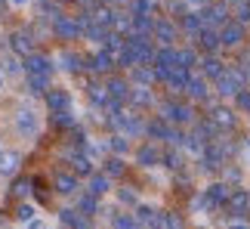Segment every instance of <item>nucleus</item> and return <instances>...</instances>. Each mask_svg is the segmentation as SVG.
Wrapping results in <instances>:
<instances>
[{
    "instance_id": "nucleus-28",
    "label": "nucleus",
    "mask_w": 250,
    "mask_h": 229,
    "mask_svg": "<svg viewBox=\"0 0 250 229\" xmlns=\"http://www.w3.org/2000/svg\"><path fill=\"white\" fill-rule=\"evenodd\" d=\"M232 229H247V226H232Z\"/></svg>"
},
{
    "instance_id": "nucleus-9",
    "label": "nucleus",
    "mask_w": 250,
    "mask_h": 229,
    "mask_svg": "<svg viewBox=\"0 0 250 229\" xmlns=\"http://www.w3.org/2000/svg\"><path fill=\"white\" fill-rule=\"evenodd\" d=\"M238 84H241L238 71H223V74H219V90H223V93H235Z\"/></svg>"
},
{
    "instance_id": "nucleus-2",
    "label": "nucleus",
    "mask_w": 250,
    "mask_h": 229,
    "mask_svg": "<svg viewBox=\"0 0 250 229\" xmlns=\"http://www.w3.org/2000/svg\"><path fill=\"white\" fill-rule=\"evenodd\" d=\"M28 74H41V78H50L53 74V62L46 59V56H37V53H31L28 56Z\"/></svg>"
},
{
    "instance_id": "nucleus-3",
    "label": "nucleus",
    "mask_w": 250,
    "mask_h": 229,
    "mask_svg": "<svg viewBox=\"0 0 250 229\" xmlns=\"http://www.w3.org/2000/svg\"><path fill=\"white\" fill-rule=\"evenodd\" d=\"M56 34L59 37H65V41H71V37H78L81 34V25L74 22V19H56Z\"/></svg>"
},
{
    "instance_id": "nucleus-26",
    "label": "nucleus",
    "mask_w": 250,
    "mask_h": 229,
    "mask_svg": "<svg viewBox=\"0 0 250 229\" xmlns=\"http://www.w3.org/2000/svg\"><path fill=\"white\" fill-rule=\"evenodd\" d=\"M3 87H6V74L0 71V90H3Z\"/></svg>"
},
{
    "instance_id": "nucleus-5",
    "label": "nucleus",
    "mask_w": 250,
    "mask_h": 229,
    "mask_svg": "<svg viewBox=\"0 0 250 229\" xmlns=\"http://www.w3.org/2000/svg\"><path fill=\"white\" fill-rule=\"evenodd\" d=\"M46 102H50V109L65 112V109H68V93H65V90H46Z\"/></svg>"
},
{
    "instance_id": "nucleus-13",
    "label": "nucleus",
    "mask_w": 250,
    "mask_h": 229,
    "mask_svg": "<svg viewBox=\"0 0 250 229\" xmlns=\"http://www.w3.org/2000/svg\"><path fill=\"white\" fill-rule=\"evenodd\" d=\"M46 84H50V78H41V74H28V87H31V93H46Z\"/></svg>"
},
{
    "instance_id": "nucleus-1",
    "label": "nucleus",
    "mask_w": 250,
    "mask_h": 229,
    "mask_svg": "<svg viewBox=\"0 0 250 229\" xmlns=\"http://www.w3.org/2000/svg\"><path fill=\"white\" fill-rule=\"evenodd\" d=\"M16 130H19V137L34 139L37 130H41V114H37L31 106H19V112H16Z\"/></svg>"
},
{
    "instance_id": "nucleus-18",
    "label": "nucleus",
    "mask_w": 250,
    "mask_h": 229,
    "mask_svg": "<svg viewBox=\"0 0 250 229\" xmlns=\"http://www.w3.org/2000/svg\"><path fill=\"white\" fill-rule=\"evenodd\" d=\"M78 207H81V211H83V214H93V211H96V207H99V205H96V195H83V198H81V202H78Z\"/></svg>"
},
{
    "instance_id": "nucleus-7",
    "label": "nucleus",
    "mask_w": 250,
    "mask_h": 229,
    "mask_svg": "<svg viewBox=\"0 0 250 229\" xmlns=\"http://www.w3.org/2000/svg\"><path fill=\"white\" fill-rule=\"evenodd\" d=\"M62 223L68 226V229H90L86 217H81L78 211H62Z\"/></svg>"
},
{
    "instance_id": "nucleus-23",
    "label": "nucleus",
    "mask_w": 250,
    "mask_h": 229,
    "mask_svg": "<svg viewBox=\"0 0 250 229\" xmlns=\"http://www.w3.org/2000/svg\"><path fill=\"white\" fill-rule=\"evenodd\" d=\"M74 170H78V174H90V161H86V158H74Z\"/></svg>"
},
{
    "instance_id": "nucleus-20",
    "label": "nucleus",
    "mask_w": 250,
    "mask_h": 229,
    "mask_svg": "<svg viewBox=\"0 0 250 229\" xmlns=\"http://www.w3.org/2000/svg\"><path fill=\"white\" fill-rule=\"evenodd\" d=\"M19 220H22V223H28V220H34V207L31 205H19Z\"/></svg>"
},
{
    "instance_id": "nucleus-17",
    "label": "nucleus",
    "mask_w": 250,
    "mask_h": 229,
    "mask_svg": "<svg viewBox=\"0 0 250 229\" xmlns=\"http://www.w3.org/2000/svg\"><path fill=\"white\" fill-rule=\"evenodd\" d=\"M108 96L124 99V96H127V84H124V81H111V84H108Z\"/></svg>"
},
{
    "instance_id": "nucleus-4",
    "label": "nucleus",
    "mask_w": 250,
    "mask_h": 229,
    "mask_svg": "<svg viewBox=\"0 0 250 229\" xmlns=\"http://www.w3.org/2000/svg\"><path fill=\"white\" fill-rule=\"evenodd\" d=\"M19 170V155L9 149H0V174H16Z\"/></svg>"
},
{
    "instance_id": "nucleus-8",
    "label": "nucleus",
    "mask_w": 250,
    "mask_h": 229,
    "mask_svg": "<svg viewBox=\"0 0 250 229\" xmlns=\"http://www.w3.org/2000/svg\"><path fill=\"white\" fill-rule=\"evenodd\" d=\"M219 37H223V44H229V46H235V44H238V41H241V37H244V31H241V25L229 22V25L223 28V34H219Z\"/></svg>"
},
{
    "instance_id": "nucleus-14",
    "label": "nucleus",
    "mask_w": 250,
    "mask_h": 229,
    "mask_svg": "<svg viewBox=\"0 0 250 229\" xmlns=\"http://www.w3.org/2000/svg\"><path fill=\"white\" fill-rule=\"evenodd\" d=\"M0 71H3V74H22V62H19L16 56H6L3 65H0Z\"/></svg>"
},
{
    "instance_id": "nucleus-11",
    "label": "nucleus",
    "mask_w": 250,
    "mask_h": 229,
    "mask_svg": "<svg viewBox=\"0 0 250 229\" xmlns=\"http://www.w3.org/2000/svg\"><path fill=\"white\" fill-rule=\"evenodd\" d=\"M161 229H186L179 214H161Z\"/></svg>"
},
{
    "instance_id": "nucleus-24",
    "label": "nucleus",
    "mask_w": 250,
    "mask_h": 229,
    "mask_svg": "<svg viewBox=\"0 0 250 229\" xmlns=\"http://www.w3.org/2000/svg\"><path fill=\"white\" fill-rule=\"evenodd\" d=\"M25 229H50V226H46L43 220H37V217H34V220H28V223H25Z\"/></svg>"
},
{
    "instance_id": "nucleus-10",
    "label": "nucleus",
    "mask_w": 250,
    "mask_h": 229,
    "mask_svg": "<svg viewBox=\"0 0 250 229\" xmlns=\"http://www.w3.org/2000/svg\"><path fill=\"white\" fill-rule=\"evenodd\" d=\"M105 192H108V177H99V174H96V177L90 180V195L99 198V195H105Z\"/></svg>"
},
{
    "instance_id": "nucleus-15",
    "label": "nucleus",
    "mask_w": 250,
    "mask_h": 229,
    "mask_svg": "<svg viewBox=\"0 0 250 229\" xmlns=\"http://www.w3.org/2000/svg\"><path fill=\"white\" fill-rule=\"evenodd\" d=\"M114 229H139V223H136V217H130V214H118L114 217Z\"/></svg>"
},
{
    "instance_id": "nucleus-21",
    "label": "nucleus",
    "mask_w": 250,
    "mask_h": 229,
    "mask_svg": "<svg viewBox=\"0 0 250 229\" xmlns=\"http://www.w3.org/2000/svg\"><path fill=\"white\" fill-rule=\"evenodd\" d=\"M155 31H158V37H167V41H170V37H173V25L158 22V25H155Z\"/></svg>"
},
{
    "instance_id": "nucleus-19",
    "label": "nucleus",
    "mask_w": 250,
    "mask_h": 229,
    "mask_svg": "<svg viewBox=\"0 0 250 229\" xmlns=\"http://www.w3.org/2000/svg\"><path fill=\"white\" fill-rule=\"evenodd\" d=\"M229 202H232V211H244V207H247V195L244 192H235Z\"/></svg>"
},
{
    "instance_id": "nucleus-16",
    "label": "nucleus",
    "mask_w": 250,
    "mask_h": 229,
    "mask_svg": "<svg viewBox=\"0 0 250 229\" xmlns=\"http://www.w3.org/2000/svg\"><path fill=\"white\" fill-rule=\"evenodd\" d=\"M93 69H96V71H105V69H111V53H96V59H93Z\"/></svg>"
},
{
    "instance_id": "nucleus-25",
    "label": "nucleus",
    "mask_w": 250,
    "mask_h": 229,
    "mask_svg": "<svg viewBox=\"0 0 250 229\" xmlns=\"http://www.w3.org/2000/svg\"><path fill=\"white\" fill-rule=\"evenodd\" d=\"M191 96H204V84H201V81L191 84Z\"/></svg>"
},
{
    "instance_id": "nucleus-12",
    "label": "nucleus",
    "mask_w": 250,
    "mask_h": 229,
    "mask_svg": "<svg viewBox=\"0 0 250 229\" xmlns=\"http://www.w3.org/2000/svg\"><path fill=\"white\" fill-rule=\"evenodd\" d=\"M13 50L31 56V37H28V34H13Z\"/></svg>"
},
{
    "instance_id": "nucleus-27",
    "label": "nucleus",
    "mask_w": 250,
    "mask_h": 229,
    "mask_svg": "<svg viewBox=\"0 0 250 229\" xmlns=\"http://www.w3.org/2000/svg\"><path fill=\"white\" fill-rule=\"evenodd\" d=\"M9 3H13V6H25L28 0H9Z\"/></svg>"
},
{
    "instance_id": "nucleus-22",
    "label": "nucleus",
    "mask_w": 250,
    "mask_h": 229,
    "mask_svg": "<svg viewBox=\"0 0 250 229\" xmlns=\"http://www.w3.org/2000/svg\"><path fill=\"white\" fill-rule=\"evenodd\" d=\"M121 170H124V161H121V158H111V161H108V174H111V177H118Z\"/></svg>"
},
{
    "instance_id": "nucleus-6",
    "label": "nucleus",
    "mask_w": 250,
    "mask_h": 229,
    "mask_svg": "<svg viewBox=\"0 0 250 229\" xmlns=\"http://www.w3.org/2000/svg\"><path fill=\"white\" fill-rule=\"evenodd\" d=\"M56 192H62V195L78 192V180H74L71 174H59V177H56Z\"/></svg>"
}]
</instances>
